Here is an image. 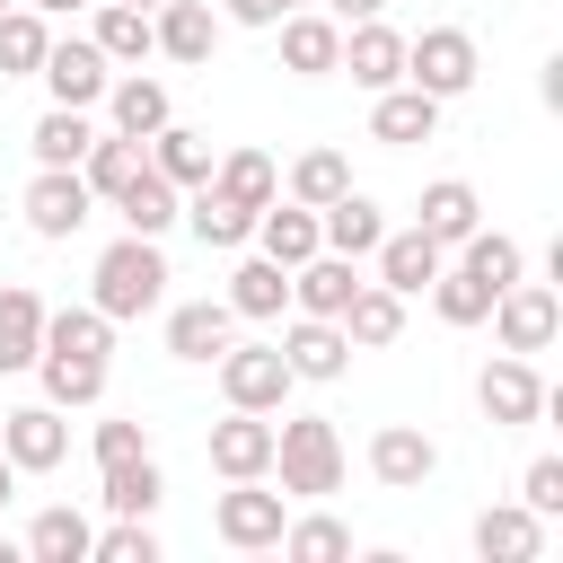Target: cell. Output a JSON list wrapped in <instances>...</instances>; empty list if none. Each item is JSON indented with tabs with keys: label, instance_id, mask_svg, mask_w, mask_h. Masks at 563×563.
Listing matches in <instances>:
<instances>
[{
	"label": "cell",
	"instance_id": "obj_53",
	"mask_svg": "<svg viewBox=\"0 0 563 563\" xmlns=\"http://www.w3.org/2000/svg\"><path fill=\"white\" fill-rule=\"evenodd\" d=\"M132 9H158V0H132Z\"/></svg>",
	"mask_w": 563,
	"mask_h": 563
},
{
	"label": "cell",
	"instance_id": "obj_29",
	"mask_svg": "<svg viewBox=\"0 0 563 563\" xmlns=\"http://www.w3.org/2000/svg\"><path fill=\"white\" fill-rule=\"evenodd\" d=\"M475 220H484V202H475V185H466V176H440V185H422V220H413L422 238L457 246V238H466Z\"/></svg>",
	"mask_w": 563,
	"mask_h": 563
},
{
	"label": "cell",
	"instance_id": "obj_30",
	"mask_svg": "<svg viewBox=\"0 0 563 563\" xmlns=\"http://www.w3.org/2000/svg\"><path fill=\"white\" fill-rule=\"evenodd\" d=\"M176 220H194V238H202V246H220V255L255 238V211H246V202H229L220 185H194V202H185Z\"/></svg>",
	"mask_w": 563,
	"mask_h": 563
},
{
	"label": "cell",
	"instance_id": "obj_15",
	"mask_svg": "<svg viewBox=\"0 0 563 563\" xmlns=\"http://www.w3.org/2000/svg\"><path fill=\"white\" fill-rule=\"evenodd\" d=\"M369 255H378V282H387L396 299H422V290H431V273L449 264V246H440V238H422V229H387Z\"/></svg>",
	"mask_w": 563,
	"mask_h": 563
},
{
	"label": "cell",
	"instance_id": "obj_20",
	"mask_svg": "<svg viewBox=\"0 0 563 563\" xmlns=\"http://www.w3.org/2000/svg\"><path fill=\"white\" fill-rule=\"evenodd\" d=\"M150 35H158L167 62H211V44H220V9H211V0H158V9H150Z\"/></svg>",
	"mask_w": 563,
	"mask_h": 563
},
{
	"label": "cell",
	"instance_id": "obj_9",
	"mask_svg": "<svg viewBox=\"0 0 563 563\" xmlns=\"http://www.w3.org/2000/svg\"><path fill=\"white\" fill-rule=\"evenodd\" d=\"M88 211H97V194H88L79 167H35V185H26V229L35 238H79Z\"/></svg>",
	"mask_w": 563,
	"mask_h": 563
},
{
	"label": "cell",
	"instance_id": "obj_14",
	"mask_svg": "<svg viewBox=\"0 0 563 563\" xmlns=\"http://www.w3.org/2000/svg\"><path fill=\"white\" fill-rule=\"evenodd\" d=\"M334 70H352V79L378 97V88L405 79V35H396L387 18H361V26H343V62H334Z\"/></svg>",
	"mask_w": 563,
	"mask_h": 563
},
{
	"label": "cell",
	"instance_id": "obj_1",
	"mask_svg": "<svg viewBox=\"0 0 563 563\" xmlns=\"http://www.w3.org/2000/svg\"><path fill=\"white\" fill-rule=\"evenodd\" d=\"M114 325H132V317H150L158 299H167V255H158V238H141V229H123L106 255H97V290H88Z\"/></svg>",
	"mask_w": 563,
	"mask_h": 563
},
{
	"label": "cell",
	"instance_id": "obj_6",
	"mask_svg": "<svg viewBox=\"0 0 563 563\" xmlns=\"http://www.w3.org/2000/svg\"><path fill=\"white\" fill-rule=\"evenodd\" d=\"M493 334H501V352H545L554 334H563V299L545 290V282H510V290H493Z\"/></svg>",
	"mask_w": 563,
	"mask_h": 563
},
{
	"label": "cell",
	"instance_id": "obj_23",
	"mask_svg": "<svg viewBox=\"0 0 563 563\" xmlns=\"http://www.w3.org/2000/svg\"><path fill=\"white\" fill-rule=\"evenodd\" d=\"M317 238H325L334 255H352V264H361V255H369V246L387 238V211H378L369 194H352V185H343V194H334V202L317 211Z\"/></svg>",
	"mask_w": 563,
	"mask_h": 563
},
{
	"label": "cell",
	"instance_id": "obj_46",
	"mask_svg": "<svg viewBox=\"0 0 563 563\" xmlns=\"http://www.w3.org/2000/svg\"><path fill=\"white\" fill-rule=\"evenodd\" d=\"M519 501H528L537 519H554V510H563V457H537V466L519 475Z\"/></svg>",
	"mask_w": 563,
	"mask_h": 563
},
{
	"label": "cell",
	"instance_id": "obj_38",
	"mask_svg": "<svg viewBox=\"0 0 563 563\" xmlns=\"http://www.w3.org/2000/svg\"><path fill=\"white\" fill-rule=\"evenodd\" d=\"M282 299H290V264L246 255V264L229 273V308H238V317H282Z\"/></svg>",
	"mask_w": 563,
	"mask_h": 563
},
{
	"label": "cell",
	"instance_id": "obj_25",
	"mask_svg": "<svg viewBox=\"0 0 563 563\" xmlns=\"http://www.w3.org/2000/svg\"><path fill=\"white\" fill-rule=\"evenodd\" d=\"M255 246H264L273 264H308L325 238H317V211H308V202H282V194H273V202L255 211Z\"/></svg>",
	"mask_w": 563,
	"mask_h": 563
},
{
	"label": "cell",
	"instance_id": "obj_12",
	"mask_svg": "<svg viewBox=\"0 0 563 563\" xmlns=\"http://www.w3.org/2000/svg\"><path fill=\"white\" fill-rule=\"evenodd\" d=\"M211 475H273V422L264 413H246V405H229V422H211Z\"/></svg>",
	"mask_w": 563,
	"mask_h": 563
},
{
	"label": "cell",
	"instance_id": "obj_37",
	"mask_svg": "<svg viewBox=\"0 0 563 563\" xmlns=\"http://www.w3.org/2000/svg\"><path fill=\"white\" fill-rule=\"evenodd\" d=\"M88 545H97V528H88L70 501L35 510V528H26V554H35V563H88Z\"/></svg>",
	"mask_w": 563,
	"mask_h": 563
},
{
	"label": "cell",
	"instance_id": "obj_47",
	"mask_svg": "<svg viewBox=\"0 0 563 563\" xmlns=\"http://www.w3.org/2000/svg\"><path fill=\"white\" fill-rule=\"evenodd\" d=\"M88 449H97V466H114V457H141V449H150V431H141L132 413H114V422H97V440H88Z\"/></svg>",
	"mask_w": 563,
	"mask_h": 563
},
{
	"label": "cell",
	"instance_id": "obj_13",
	"mask_svg": "<svg viewBox=\"0 0 563 563\" xmlns=\"http://www.w3.org/2000/svg\"><path fill=\"white\" fill-rule=\"evenodd\" d=\"M273 26H282V70H299V79H325V70L343 62V26H334L325 9H282Z\"/></svg>",
	"mask_w": 563,
	"mask_h": 563
},
{
	"label": "cell",
	"instance_id": "obj_49",
	"mask_svg": "<svg viewBox=\"0 0 563 563\" xmlns=\"http://www.w3.org/2000/svg\"><path fill=\"white\" fill-rule=\"evenodd\" d=\"M334 26H361V18H387V0H325Z\"/></svg>",
	"mask_w": 563,
	"mask_h": 563
},
{
	"label": "cell",
	"instance_id": "obj_21",
	"mask_svg": "<svg viewBox=\"0 0 563 563\" xmlns=\"http://www.w3.org/2000/svg\"><path fill=\"white\" fill-rule=\"evenodd\" d=\"M229 334H238V308H229V299H185V308H167V352H176V361H220Z\"/></svg>",
	"mask_w": 563,
	"mask_h": 563
},
{
	"label": "cell",
	"instance_id": "obj_32",
	"mask_svg": "<svg viewBox=\"0 0 563 563\" xmlns=\"http://www.w3.org/2000/svg\"><path fill=\"white\" fill-rule=\"evenodd\" d=\"M44 44H53L44 9L9 0V9H0V79H35V70H44Z\"/></svg>",
	"mask_w": 563,
	"mask_h": 563
},
{
	"label": "cell",
	"instance_id": "obj_22",
	"mask_svg": "<svg viewBox=\"0 0 563 563\" xmlns=\"http://www.w3.org/2000/svg\"><path fill=\"white\" fill-rule=\"evenodd\" d=\"M150 167H158L176 194L211 185V132H194V123H176V114H167V123L150 132Z\"/></svg>",
	"mask_w": 563,
	"mask_h": 563
},
{
	"label": "cell",
	"instance_id": "obj_24",
	"mask_svg": "<svg viewBox=\"0 0 563 563\" xmlns=\"http://www.w3.org/2000/svg\"><path fill=\"white\" fill-rule=\"evenodd\" d=\"M35 352H44V299L26 282H0V378L35 369Z\"/></svg>",
	"mask_w": 563,
	"mask_h": 563
},
{
	"label": "cell",
	"instance_id": "obj_33",
	"mask_svg": "<svg viewBox=\"0 0 563 563\" xmlns=\"http://www.w3.org/2000/svg\"><path fill=\"white\" fill-rule=\"evenodd\" d=\"M88 44H97L106 62H150V53H158L150 9H132V0H106V9H97V26H88Z\"/></svg>",
	"mask_w": 563,
	"mask_h": 563
},
{
	"label": "cell",
	"instance_id": "obj_44",
	"mask_svg": "<svg viewBox=\"0 0 563 563\" xmlns=\"http://www.w3.org/2000/svg\"><path fill=\"white\" fill-rule=\"evenodd\" d=\"M282 554H299V563H343V554H352V528H343V519H282Z\"/></svg>",
	"mask_w": 563,
	"mask_h": 563
},
{
	"label": "cell",
	"instance_id": "obj_35",
	"mask_svg": "<svg viewBox=\"0 0 563 563\" xmlns=\"http://www.w3.org/2000/svg\"><path fill=\"white\" fill-rule=\"evenodd\" d=\"M343 334H352L361 352L396 343V334H405V299H396L387 282H361V290H352V308H343Z\"/></svg>",
	"mask_w": 563,
	"mask_h": 563
},
{
	"label": "cell",
	"instance_id": "obj_3",
	"mask_svg": "<svg viewBox=\"0 0 563 563\" xmlns=\"http://www.w3.org/2000/svg\"><path fill=\"white\" fill-rule=\"evenodd\" d=\"M405 79L422 88V97H466L475 88V35L466 26H422V35H405Z\"/></svg>",
	"mask_w": 563,
	"mask_h": 563
},
{
	"label": "cell",
	"instance_id": "obj_5",
	"mask_svg": "<svg viewBox=\"0 0 563 563\" xmlns=\"http://www.w3.org/2000/svg\"><path fill=\"white\" fill-rule=\"evenodd\" d=\"M282 519H290V501H282V493H264V475H238V484L211 501V528H220V545H238V554L282 545Z\"/></svg>",
	"mask_w": 563,
	"mask_h": 563
},
{
	"label": "cell",
	"instance_id": "obj_39",
	"mask_svg": "<svg viewBox=\"0 0 563 563\" xmlns=\"http://www.w3.org/2000/svg\"><path fill=\"white\" fill-rule=\"evenodd\" d=\"M106 106H114V132H132V141H150L158 123H167V88L158 79H106Z\"/></svg>",
	"mask_w": 563,
	"mask_h": 563
},
{
	"label": "cell",
	"instance_id": "obj_7",
	"mask_svg": "<svg viewBox=\"0 0 563 563\" xmlns=\"http://www.w3.org/2000/svg\"><path fill=\"white\" fill-rule=\"evenodd\" d=\"M475 405H484V422H493V431H519V422H537L554 396H545V378L528 369V352H501V361H484Z\"/></svg>",
	"mask_w": 563,
	"mask_h": 563
},
{
	"label": "cell",
	"instance_id": "obj_4",
	"mask_svg": "<svg viewBox=\"0 0 563 563\" xmlns=\"http://www.w3.org/2000/svg\"><path fill=\"white\" fill-rule=\"evenodd\" d=\"M220 396L246 413H282V396H290L282 343H220Z\"/></svg>",
	"mask_w": 563,
	"mask_h": 563
},
{
	"label": "cell",
	"instance_id": "obj_17",
	"mask_svg": "<svg viewBox=\"0 0 563 563\" xmlns=\"http://www.w3.org/2000/svg\"><path fill=\"white\" fill-rule=\"evenodd\" d=\"M282 361H290V378H343V369H352L343 317H299V325L282 334Z\"/></svg>",
	"mask_w": 563,
	"mask_h": 563
},
{
	"label": "cell",
	"instance_id": "obj_50",
	"mask_svg": "<svg viewBox=\"0 0 563 563\" xmlns=\"http://www.w3.org/2000/svg\"><path fill=\"white\" fill-rule=\"evenodd\" d=\"M26 9H44V18H70V9H88V0H26Z\"/></svg>",
	"mask_w": 563,
	"mask_h": 563
},
{
	"label": "cell",
	"instance_id": "obj_26",
	"mask_svg": "<svg viewBox=\"0 0 563 563\" xmlns=\"http://www.w3.org/2000/svg\"><path fill=\"white\" fill-rule=\"evenodd\" d=\"M97 475H106V484H97V501H106L114 519H150V510H158V493H167L150 449H141V457H114V466H97Z\"/></svg>",
	"mask_w": 563,
	"mask_h": 563
},
{
	"label": "cell",
	"instance_id": "obj_11",
	"mask_svg": "<svg viewBox=\"0 0 563 563\" xmlns=\"http://www.w3.org/2000/svg\"><path fill=\"white\" fill-rule=\"evenodd\" d=\"M352 290H361V264L334 255V246H317L308 264H290V308H299V317H343Z\"/></svg>",
	"mask_w": 563,
	"mask_h": 563
},
{
	"label": "cell",
	"instance_id": "obj_10",
	"mask_svg": "<svg viewBox=\"0 0 563 563\" xmlns=\"http://www.w3.org/2000/svg\"><path fill=\"white\" fill-rule=\"evenodd\" d=\"M35 79L53 88V106H97V97H106V79H114V62H106L88 35H53Z\"/></svg>",
	"mask_w": 563,
	"mask_h": 563
},
{
	"label": "cell",
	"instance_id": "obj_51",
	"mask_svg": "<svg viewBox=\"0 0 563 563\" xmlns=\"http://www.w3.org/2000/svg\"><path fill=\"white\" fill-rule=\"evenodd\" d=\"M9 493H18V466H9V457H0V510H9Z\"/></svg>",
	"mask_w": 563,
	"mask_h": 563
},
{
	"label": "cell",
	"instance_id": "obj_36",
	"mask_svg": "<svg viewBox=\"0 0 563 563\" xmlns=\"http://www.w3.org/2000/svg\"><path fill=\"white\" fill-rule=\"evenodd\" d=\"M35 378H44V405H97L106 396V361H79V352H35Z\"/></svg>",
	"mask_w": 563,
	"mask_h": 563
},
{
	"label": "cell",
	"instance_id": "obj_42",
	"mask_svg": "<svg viewBox=\"0 0 563 563\" xmlns=\"http://www.w3.org/2000/svg\"><path fill=\"white\" fill-rule=\"evenodd\" d=\"M343 185H352V158H343V150H299V158H290V202L325 211Z\"/></svg>",
	"mask_w": 563,
	"mask_h": 563
},
{
	"label": "cell",
	"instance_id": "obj_27",
	"mask_svg": "<svg viewBox=\"0 0 563 563\" xmlns=\"http://www.w3.org/2000/svg\"><path fill=\"white\" fill-rule=\"evenodd\" d=\"M141 167H150V150H141L132 132H97V141H88V158H79V176H88V194H97V202H114Z\"/></svg>",
	"mask_w": 563,
	"mask_h": 563
},
{
	"label": "cell",
	"instance_id": "obj_31",
	"mask_svg": "<svg viewBox=\"0 0 563 563\" xmlns=\"http://www.w3.org/2000/svg\"><path fill=\"white\" fill-rule=\"evenodd\" d=\"M44 352H79V361H106L114 352V317L88 299V308H44Z\"/></svg>",
	"mask_w": 563,
	"mask_h": 563
},
{
	"label": "cell",
	"instance_id": "obj_54",
	"mask_svg": "<svg viewBox=\"0 0 563 563\" xmlns=\"http://www.w3.org/2000/svg\"><path fill=\"white\" fill-rule=\"evenodd\" d=\"M0 9H9V0H0Z\"/></svg>",
	"mask_w": 563,
	"mask_h": 563
},
{
	"label": "cell",
	"instance_id": "obj_19",
	"mask_svg": "<svg viewBox=\"0 0 563 563\" xmlns=\"http://www.w3.org/2000/svg\"><path fill=\"white\" fill-rule=\"evenodd\" d=\"M475 554H484V563H537V554H545V519H537L528 501H493V510L475 519Z\"/></svg>",
	"mask_w": 563,
	"mask_h": 563
},
{
	"label": "cell",
	"instance_id": "obj_2",
	"mask_svg": "<svg viewBox=\"0 0 563 563\" xmlns=\"http://www.w3.org/2000/svg\"><path fill=\"white\" fill-rule=\"evenodd\" d=\"M273 466H282V493H299V501L334 493V484H343V440H334V422H325V413L273 422Z\"/></svg>",
	"mask_w": 563,
	"mask_h": 563
},
{
	"label": "cell",
	"instance_id": "obj_34",
	"mask_svg": "<svg viewBox=\"0 0 563 563\" xmlns=\"http://www.w3.org/2000/svg\"><path fill=\"white\" fill-rule=\"evenodd\" d=\"M35 167H79L88 158V141H97V123H88V106H53V114H35Z\"/></svg>",
	"mask_w": 563,
	"mask_h": 563
},
{
	"label": "cell",
	"instance_id": "obj_43",
	"mask_svg": "<svg viewBox=\"0 0 563 563\" xmlns=\"http://www.w3.org/2000/svg\"><path fill=\"white\" fill-rule=\"evenodd\" d=\"M431 308H440V325H484L493 282H475L466 264H440V273H431Z\"/></svg>",
	"mask_w": 563,
	"mask_h": 563
},
{
	"label": "cell",
	"instance_id": "obj_52",
	"mask_svg": "<svg viewBox=\"0 0 563 563\" xmlns=\"http://www.w3.org/2000/svg\"><path fill=\"white\" fill-rule=\"evenodd\" d=\"M273 9H308V0H273Z\"/></svg>",
	"mask_w": 563,
	"mask_h": 563
},
{
	"label": "cell",
	"instance_id": "obj_8",
	"mask_svg": "<svg viewBox=\"0 0 563 563\" xmlns=\"http://www.w3.org/2000/svg\"><path fill=\"white\" fill-rule=\"evenodd\" d=\"M0 457H9L18 475H53V466L70 457L62 405H18V413H0Z\"/></svg>",
	"mask_w": 563,
	"mask_h": 563
},
{
	"label": "cell",
	"instance_id": "obj_48",
	"mask_svg": "<svg viewBox=\"0 0 563 563\" xmlns=\"http://www.w3.org/2000/svg\"><path fill=\"white\" fill-rule=\"evenodd\" d=\"M220 18H229V26H273L282 9H273V0H220Z\"/></svg>",
	"mask_w": 563,
	"mask_h": 563
},
{
	"label": "cell",
	"instance_id": "obj_40",
	"mask_svg": "<svg viewBox=\"0 0 563 563\" xmlns=\"http://www.w3.org/2000/svg\"><path fill=\"white\" fill-rule=\"evenodd\" d=\"M211 185H220L229 202H246V211H264V202L282 194V176H273L264 150H229V158H211Z\"/></svg>",
	"mask_w": 563,
	"mask_h": 563
},
{
	"label": "cell",
	"instance_id": "obj_16",
	"mask_svg": "<svg viewBox=\"0 0 563 563\" xmlns=\"http://www.w3.org/2000/svg\"><path fill=\"white\" fill-rule=\"evenodd\" d=\"M431 132H440V97H422L413 79L378 88V106H369V141H387V150H413V141H431Z\"/></svg>",
	"mask_w": 563,
	"mask_h": 563
},
{
	"label": "cell",
	"instance_id": "obj_45",
	"mask_svg": "<svg viewBox=\"0 0 563 563\" xmlns=\"http://www.w3.org/2000/svg\"><path fill=\"white\" fill-rule=\"evenodd\" d=\"M88 563H158V537H150V519H114V528L88 545Z\"/></svg>",
	"mask_w": 563,
	"mask_h": 563
},
{
	"label": "cell",
	"instance_id": "obj_18",
	"mask_svg": "<svg viewBox=\"0 0 563 563\" xmlns=\"http://www.w3.org/2000/svg\"><path fill=\"white\" fill-rule=\"evenodd\" d=\"M369 475H378V484H396V493L431 484V475H440V449H431V431H413V422H387V431L369 440Z\"/></svg>",
	"mask_w": 563,
	"mask_h": 563
},
{
	"label": "cell",
	"instance_id": "obj_41",
	"mask_svg": "<svg viewBox=\"0 0 563 563\" xmlns=\"http://www.w3.org/2000/svg\"><path fill=\"white\" fill-rule=\"evenodd\" d=\"M457 264H466L475 282H493V290H510L528 255H519V238H501V229H484V220H475V229L457 238Z\"/></svg>",
	"mask_w": 563,
	"mask_h": 563
},
{
	"label": "cell",
	"instance_id": "obj_28",
	"mask_svg": "<svg viewBox=\"0 0 563 563\" xmlns=\"http://www.w3.org/2000/svg\"><path fill=\"white\" fill-rule=\"evenodd\" d=\"M114 211H123V229H141V238H167V229H176V211H185V194H176L158 167H141V176L114 194Z\"/></svg>",
	"mask_w": 563,
	"mask_h": 563
}]
</instances>
